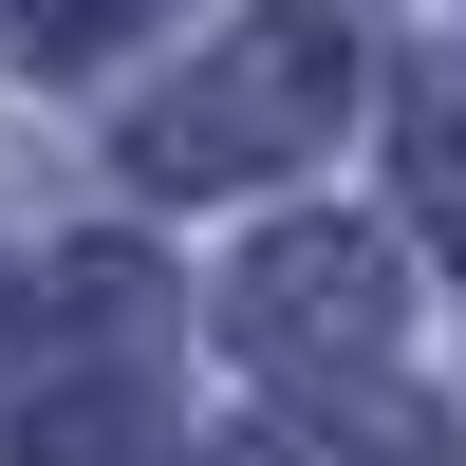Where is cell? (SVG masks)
Returning a JSON list of instances; mask_svg holds the SVG:
<instances>
[{
	"mask_svg": "<svg viewBox=\"0 0 466 466\" xmlns=\"http://www.w3.org/2000/svg\"><path fill=\"white\" fill-rule=\"evenodd\" d=\"M224 466H410V410H299V392H280Z\"/></svg>",
	"mask_w": 466,
	"mask_h": 466,
	"instance_id": "cell-4",
	"label": "cell"
},
{
	"mask_svg": "<svg viewBox=\"0 0 466 466\" xmlns=\"http://www.w3.org/2000/svg\"><path fill=\"white\" fill-rule=\"evenodd\" d=\"M19 466H168V410H149L131 373H75V392L19 410Z\"/></svg>",
	"mask_w": 466,
	"mask_h": 466,
	"instance_id": "cell-3",
	"label": "cell"
},
{
	"mask_svg": "<svg viewBox=\"0 0 466 466\" xmlns=\"http://www.w3.org/2000/svg\"><path fill=\"white\" fill-rule=\"evenodd\" d=\"M224 336L261 373H373L392 355V243L373 224H280V243L224 280Z\"/></svg>",
	"mask_w": 466,
	"mask_h": 466,
	"instance_id": "cell-2",
	"label": "cell"
},
{
	"mask_svg": "<svg viewBox=\"0 0 466 466\" xmlns=\"http://www.w3.org/2000/svg\"><path fill=\"white\" fill-rule=\"evenodd\" d=\"M336 112H355V37H336L318 0H280V19H243L206 75H168V94L131 112V168L149 187H243V168H280V149H318Z\"/></svg>",
	"mask_w": 466,
	"mask_h": 466,
	"instance_id": "cell-1",
	"label": "cell"
},
{
	"mask_svg": "<svg viewBox=\"0 0 466 466\" xmlns=\"http://www.w3.org/2000/svg\"><path fill=\"white\" fill-rule=\"evenodd\" d=\"M131 19H168V0H0V56H19V75H75V56H112Z\"/></svg>",
	"mask_w": 466,
	"mask_h": 466,
	"instance_id": "cell-5",
	"label": "cell"
},
{
	"mask_svg": "<svg viewBox=\"0 0 466 466\" xmlns=\"http://www.w3.org/2000/svg\"><path fill=\"white\" fill-rule=\"evenodd\" d=\"M410 168H430V206L466 224V94H430V112H410Z\"/></svg>",
	"mask_w": 466,
	"mask_h": 466,
	"instance_id": "cell-6",
	"label": "cell"
}]
</instances>
